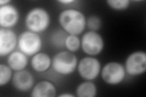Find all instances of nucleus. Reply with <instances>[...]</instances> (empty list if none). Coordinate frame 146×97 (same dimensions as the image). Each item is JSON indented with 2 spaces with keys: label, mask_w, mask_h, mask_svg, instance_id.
<instances>
[{
  "label": "nucleus",
  "mask_w": 146,
  "mask_h": 97,
  "mask_svg": "<svg viewBox=\"0 0 146 97\" xmlns=\"http://www.w3.org/2000/svg\"><path fill=\"white\" fill-rule=\"evenodd\" d=\"M108 6L115 11H124L130 6L129 0H108Z\"/></svg>",
  "instance_id": "6ab92c4d"
},
{
  "label": "nucleus",
  "mask_w": 146,
  "mask_h": 97,
  "mask_svg": "<svg viewBox=\"0 0 146 97\" xmlns=\"http://www.w3.org/2000/svg\"><path fill=\"white\" fill-rule=\"evenodd\" d=\"M68 34L63 29L56 30L52 34L50 41L54 47L57 48H62L65 47V40Z\"/></svg>",
  "instance_id": "dca6fc26"
},
{
  "label": "nucleus",
  "mask_w": 146,
  "mask_h": 97,
  "mask_svg": "<svg viewBox=\"0 0 146 97\" xmlns=\"http://www.w3.org/2000/svg\"><path fill=\"white\" fill-rule=\"evenodd\" d=\"M20 20V13L17 8L11 4L0 6L1 28L11 29L15 26Z\"/></svg>",
  "instance_id": "9d476101"
},
{
  "label": "nucleus",
  "mask_w": 146,
  "mask_h": 97,
  "mask_svg": "<svg viewBox=\"0 0 146 97\" xmlns=\"http://www.w3.org/2000/svg\"><path fill=\"white\" fill-rule=\"evenodd\" d=\"M126 71L122 64L117 61H110L101 69L100 74L102 80L109 85L119 84L125 78Z\"/></svg>",
  "instance_id": "39448f33"
},
{
  "label": "nucleus",
  "mask_w": 146,
  "mask_h": 97,
  "mask_svg": "<svg viewBox=\"0 0 146 97\" xmlns=\"http://www.w3.org/2000/svg\"><path fill=\"white\" fill-rule=\"evenodd\" d=\"M18 40L15 32L11 29H0V56H8L14 51L18 46Z\"/></svg>",
  "instance_id": "1a4fd4ad"
},
{
  "label": "nucleus",
  "mask_w": 146,
  "mask_h": 97,
  "mask_svg": "<svg viewBox=\"0 0 146 97\" xmlns=\"http://www.w3.org/2000/svg\"><path fill=\"white\" fill-rule=\"evenodd\" d=\"M57 94L56 87L53 83L47 80L38 82L32 89V97H54Z\"/></svg>",
  "instance_id": "f8f14e48"
},
{
  "label": "nucleus",
  "mask_w": 146,
  "mask_h": 97,
  "mask_svg": "<svg viewBox=\"0 0 146 97\" xmlns=\"http://www.w3.org/2000/svg\"><path fill=\"white\" fill-rule=\"evenodd\" d=\"M77 68L80 77L85 81H93L96 79L102 69L99 60L91 56L81 59Z\"/></svg>",
  "instance_id": "0eeeda50"
},
{
  "label": "nucleus",
  "mask_w": 146,
  "mask_h": 97,
  "mask_svg": "<svg viewBox=\"0 0 146 97\" xmlns=\"http://www.w3.org/2000/svg\"><path fill=\"white\" fill-rule=\"evenodd\" d=\"M76 1L74 0H59L57 2L62 4H70L71 3H74Z\"/></svg>",
  "instance_id": "412c9836"
},
{
  "label": "nucleus",
  "mask_w": 146,
  "mask_h": 97,
  "mask_svg": "<svg viewBox=\"0 0 146 97\" xmlns=\"http://www.w3.org/2000/svg\"><path fill=\"white\" fill-rule=\"evenodd\" d=\"M25 22L28 30L40 34L48 29L51 23V16L46 9L36 7L27 13Z\"/></svg>",
  "instance_id": "f03ea898"
},
{
  "label": "nucleus",
  "mask_w": 146,
  "mask_h": 97,
  "mask_svg": "<svg viewBox=\"0 0 146 97\" xmlns=\"http://www.w3.org/2000/svg\"><path fill=\"white\" fill-rule=\"evenodd\" d=\"M124 67L131 76L143 74L146 71V53L141 50L131 53L126 58Z\"/></svg>",
  "instance_id": "6e6552de"
},
{
  "label": "nucleus",
  "mask_w": 146,
  "mask_h": 97,
  "mask_svg": "<svg viewBox=\"0 0 146 97\" xmlns=\"http://www.w3.org/2000/svg\"><path fill=\"white\" fill-rule=\"evenodd\" d=\"M58 21L62 29L68 34L79 35L86 27V18L84 13L74 9H67L58 15Z\"/></svg>",
  "instance_id": "f257e3e1"
},
{
  "label": "nucleus",
  "mask_w": 146,
  "mask_h": 97,
  "mask_svg": "<svg viewBox=\"0 0 146 97\" xmlns=\"http://www.w3.org/2000/svg\"><path fill=\"white\" fill-rule=\"evenodd\" d=\"M33 75L28 71L24 70L17 71L13 75L12 83L14 88L20 92H27L33 88L34 85Z\"/></svg>",
  "instance_id": "9b49d317"
},
{
  "label": "nucleus",
  "mask_w": 146,
  "mask_h": 97,
  "mask_svg": "<svg viewBox=\"0 0 146 97\" xmlns=\"http://www.w3.org/2000/svg\"><path fill=\"white\" fill-rule=\"evenodd\" d=\"M102 25V22L100 18L97 15H93L90 16L86 19V27L91 31L97 32Z\"/></svg>",
  "instance_id": "aec40b11"
},
{
  "label": "nucleus",
  "mask_w": 146,
  "mask_h": 97,
  "mask_svg": "<svg viewBox=\"0 0 146 97\" xmlns=\"http://www.w3.org/2000/svg\"><path fill=\"white\" fill-rule=\"evenodd\" d=\"M42 40L38 34L26 30L18 36V47L27 57H33L40 52L42 48Z\"/></svg>",
  "instance_id": "20e7f679"
},
{
  "label": "nucleus",
  "mask_w": 146,
  "mask_h": 97,
  "mask_svg": "<svg viewBox=\"0 0 146 97\" xmlns=\"http://www.w3.org/2000/svg\"><path fill=\"white\" fill-rule=\"evenodd\" d=\"M11 0H1V1H0V6L7 5V4H11Z\"/></svg>",
  "instance_id": "5701e85b"
},
{
  "label": "nucleus",
  "mask_w": 146,
  "mask_h": 97,
  "mask_svg": "<svg viewBox=\"0 0 146 97\" xmlns=\"http://www.w3.org/2000/svg\"><path fill=\"white\" fill-rule=\"evenodd\" d=\"M12 71L7 64H0V86H6L12 81L13 75Z\"/></svg>",
  "instance_id": "f3484780"
},
{
  "label": "nucleus",
  "mask_w": 146,
  "mask_h": 97,
  "mask_svg": "<svg viewBox=\"0 0 146 97\" xmlns=\"http://www.w3.org/2000/svg\"><path fill=\"white\" fill-rule=\"evenodd\" d=\"M31 65L36 72H45L51 67L52 58L48 53L40 52L32 57Z\"/></svg>",
  "instance_id": "ddd939ff"
},
{
  "label": "nucleus",
  "mask_w": 146,
  "mask_h": 97,
  "mask_svg": "<svg viewBox=\"0 0 146 97\" xmlns=\"http://www.w3.org/2000/svg\"><path fill=\"white\" fill-rule=\"evenodd\" d=\"M28 61L27 55L20 50L13 51L8 55L7 58V64L15 72L25 69Z\"/></svg>",
  "instance_id": "4468645a"
},
{
  "label": "nucleus",
  "mask_w": 146,
  "mask_h": 97,
  "mask_svg": "<svg viewBox=\"0 0 146 97\" xmlns=\"http://www.w3.org/2000/svg\"><path fill=\"white\" fill-rule=\"evenodd\" d=\"M59 97H74L76 96V95L70 94V93H64V94H62L60 95H58Z\"/></svg>",
  "instance_id": "4be33fe9"
},
{
  "label": "nucleus",
  "mask_w": 146,
  "mask_h": 97,
  "mask_svg": "<svg viewBox=\"0 0 146 97\" xmlns=\"http://www.w3.org/2000/svg\"><path fill=\"white\" fill-rule=\"evenodd\" d=\"M65 47L71 52L74 53L78 51L81 48V41L77 35H68L65 40Z\"/></svg>",
  "instance_id": "a211bd4d"
},
{
  "label": "nucleus",
  "mask_w": 146,
  "mask_h": 97,
  "mask_svg": "<svg viewBox=\"0 0 146 97\" xmlns=\"http://www.w3.org/2000/svg\"><path fill=\"white\" fill-rule=\"evenodd\" d=\"M78 65L76 55L68 50H63L54 55L52 58L53 70L61 75H69L75 71Z\"/></svg>",
  "instance_id": "7ed1b4c3"
},
{
  "label": "nucleus",
  "mask_w": 146,
  "mask_h": 97,
  "mask_svg": "<svg viewBox=\"0 0 146 97\" xmlns=\"http://www.w3.org/2000/svg\"><path fill=\"white\" fill-rule=\"evenodd\" d=\"M97 93V87L91 81L81 82L76 89V96L79 97H95Z\"/></svg>",
  "instance_id": "2eb2a0df"
},
{
  "label": "nucleus",
  "mask_w": 146,
  "mask_h": 97,
  "mask_svg": "<svg viewBox=\"0 0 146 97\" xmlns=\"http://www.w3.org/2000/svg\"><path fill=\"white\" fill-rule=\"evenodd\" d=\"M81 48L88 56L94 57L99 55L104 48V40L98 32L89 30L82 36Z\"/></svg>",
  "instance_id": "423d86ee"
}]
</instances>
